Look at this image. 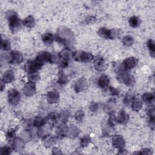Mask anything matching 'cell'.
I'll use <instances>...</instances> for the list:
<instances>
[{
	"instance_id": "obj_28",
	"label": "cell",
	"mask_w": 155,
	"mask_h": 155,
	"mask_svg": "<svg viewBox=\"0 0 155 155\" xmlns=\"http://www.w3.org/2000/svg\"><path fill=\"white\" fill-rule=\"evenodd\" d=\"M120 34V30L116 28L110 30V38L109 39H115L118 38Z\"/></svg>"
},
{
	"instance_id": "obj_23",
	"label": "cell",
	"mask_w": 155,
	"mask_h": 155,
	"mask_svg": "<svg viewBox=\"0 0 155 155\" xmlns=\"http://www.w3.org/2000/svg\"><path fill=\"white\" fill-rule=\"evenodd\" d=\"M97 33H98V35L102 38L106 39H109V38H110V30H108L107 28L105 27L101 28Z\"/></svg>"
},
{
	"instance_id": "obj_39",
	"label": "cell",
	"mask_w": 155,
	"mask_h": 155,
	"mask_svg": "<svg viewBox=\"0 0 155 155\" xmlns=\"http://www.w3.org/2000/svg\"><path fill=\"white\" fill-rule=\"evenodd\" d=\"M133 97H132L131 95H127L125 96L124 99V103L125 104H129L130 102H132V100H133Z\"/></svg>"
},
{
	"instance_id": "obj_1",
	"label": "cell",
	"mask_w": 155,
	"mask_h": 155,
	"mask_svg": "<svg viewBox=\"0 0 155 155\" xmlns=\"http://www.w3.org/2000/svg\"><path fill=\"white\" fill-rule=\"evenodd\" d=\"M56 39L57 41L67 46L68 49V47H70L73 44L74 37L73 33L69 28L62 27L58 30V34L56 35Z\"/></svg>"
},
{
	"instance_id": "obj_10",
	"label": "cell",
	"mask_w": 155,
	"mask_h": 155,
	"mask_svg": "<svg viewBox=\"0 0 155 155\" xmlns=\"http://www.w3.org/2000/svg\"><path fill=\"white\" fill-rule=\"evenodd\" d=\"M23 91L24 93L27 96L33 95L36 91V86L35 83L30 81L27 83L24 86Z\"/></svg>"
},
{
	"instance_id": "obj_11",
	"label": "cell",
	"mask_w": 155,
	"mask_h": 155,
	"mask_svg": "<svg viewBox=\"0 0 155 155\" xmlns=\"http://www.w3.org/2000/svg\"><path fill=\"white\" fill-rule=\"evenodd\" d=\"M112 143L114 148L120 150L123 149L125 146V141L121 136L116 135L113 137Z\"/></svg>"
},
{
	"instance_id": "obj_19",
	"label": "cell",
	"mask_w": 155,
	"mask_h": 155,
	"mask_svg": "<svg viewBox=\"0 0 155 155\" xmlns=\"http://www.w3.org/2000/svg\"><path fill=\"white\" fill-rule=\"evenodd\" d=\"M24 142L23 140L20 138H17L14 140V148L16 151H22L24 148Z\"/></svg>"
},
{
	"instance_id": "obj_46",
	"label": "cell",
	"mask_w": 155,
	"mask_h": 155,
	"mask_svg": "<svg viewBox=\"0 0 155 155\" xmlns=\"http://www.w3.org/2000/svg\"><path fill=\"white\" fill-rule=\"evenodd\" d=\"M3 83H4V82L2 81H1V91L3 90V88H4V85H3Z\"/></svg>"
},
{
	"instance_id": "obj_22",
	"label": "cell",
	"mask_w": 155,
	"mask_h": 155,
	"mask_svg": "<svg viewBox=\"0 0 155 155\" xmlns=\"http://www.w3.org/2000/svg\"><path fill=\"white\" fill-rule=\"evenodd\" d=\"M141 23V21L138 17L133 16L131 17L129 20V24L130 26L132 27H137V26H139Z\"/></svg>"
},
{
	"instance_id": "obj_14",
	"label": "cell",
	"mask_w": 155,
	"mask_h": 155,
	"mask_svg": "<svg viewBox=\"0 0 155 155\" xmlns=\"http://www.w3.org/2000/svg\"><path fill=\"white\" fill-rule=\"evenodd\" d=\"M59 93L57 91H50L47 93V98L49 103L53 104L58 101L59 100Z\"/></svg>"
},
{
	"instance_id": "obj_26",
	"label": "cell",
	"mask_w": 155,
	"mask_h": 155,
	"mask_svg": "<svg viewBox=\"0 0 155 155\" xmlns=\"http://www.w3.org/2000/svg\"><path fill=\"white\" fill-rule=\"evenodd\" d=\"M147 47L150 51V54L153 57L154 56V51H155V46H154V42L153 40L150 39L147 42Z\"/></svg>"
},
{
	"instance_id": "obj_30",
	"label": "cell",
	"mask_w": 155,
	"mask_h": 155,
	"mask_svg": "<svg viewBox=\"0 0 155 155\" xmlns=\"http://www.w3.org/2000/svg\"><path fill=\"white\" fill-rule=\"evenodd\" d=\"M67 132V135L68 134L70 136L73 137L76 136L77 135H78V130L76 127H73V126L70 128L68 129Z\"/></svg>"
},
{
	"instance_id": "obj_35",
	"label": "cell",
	"mask_w": 155,
	"mask_h": 155,
	"mask_svg": "<svg viewBox=\"0 0 155 155\" xmlns=\"http://www.w3.org/2000/svg\"><path fill=\"white\" fill-rule=\"evenodd\" d=\"M90 138L89 136H85L83 138L81 139V145L83 147H86L87 146L89 143L90 142Z\"/></svg>"
},
{
	"instance_id": "obj_4",
	"label": "cell",
	"mask_w": 155,
	"mask_h": 155,
	"mask_svg": "<svg viewBox=\"0 0 155 155\" xmlns=\"http://www.w3.org/2000/svg\"><path fill=\"white\" fill-rule=\"evenodd\" d=\"M121 73V74L118 77L119 81L120 82H123L126 85L132 87L135 84V77L130 74H125Z\"/></svg>"
},
{
	"instance_id": "obj_41",
	"label": "cell",
	"mask_w": 155,
	"mask_h": 155,
	"mask_svg": "<svg viewBox=\"0 0 155 155\" xmlns=\"http://www.w3.org/2000/svg\"><path fill=\"white\" fill-rule=\"evenodd\" d=\"M90 108L91 111L96 112V110H97V109H98V104L94 102V103H93V104H91Z\"/></svg>"
},
{
	"instance_id": "obj_45",
	"label": "cell",
	"mask_w": 155,
	"mask_h": 155,
	"mask_svg": "<svg viewBox=\"0 0 155 155\" xmlns=\"http://www.w3.org/2000/svg\"><path fill=\"white\" fill-rule=\"evenodd\" d=\"M140 154H149L150 153V151L149 149H147V148H144L143 149V150H142L141 152L139 153Z\"/></svg>"
},
{
	"instance_id": "obj_44",
	"label": "cell",
	"mask_w": 155,
	"mask_h": 155,
	"mask_svg": "<svg viewBox=\"0 0 155 155\" xmlns=\"http://www.w3.org/2000/svg\"><path fill=\"white\" fill-rule=\"evenodd\" d=\"M58 114H57L56 113H51L50 115H49V118L51 120H56V119L58 118Z\"/></svg>"
},
{
	"instance_id": "obj_43",
	"label": "cell",
	"mask_w": 155,
	"mask_h": 155,
	"mask_svg": "<svg viewBox=\"0 0 155 155\" xmlns=\"http://www.w3.org/2000/svg\"><path fill=\"white\" fill-rule=\"evenodd\" d=\"M60 66L62 68H66L68 66V61H67V60H62L61 61V62H60Z\"/></svg>"
},
{
	"instance_id": "obj_36",
	"label": "cell",
	"mask_w": 155,
	"mask_h": 155,
	"mask_svg": "<svg viewBox=\"0 0 155 155\" xmlns=\"http://www.w3.org/2000/svg\"><path fill=\"white\" fill-rule=\"evenodd\" d=\"M12 152V150H11V148L9 147H4L1 148V152H0V154H3V155H5V154H9Z\"/></svg>"
},
{
	"instance_id": "obj_38",
	"label": "cell",
	"mask_w": 155,
	"mask_h": 155,
	"mask_svg": "<svg viewBox=\"0 0 155 155\" xmlns=\"http://www.w3.org/2000/svg\"><path fill=\"white\" fill-rule=\"evenodd\" d=\"M83 116H84V113L83 111H78L75 114V118L76 120H78L79 122L83 120Z\"/></svg>"
},
{
	"instance_id": "obj_42",
	"label": "cell",
	"mask_w": 155,
	"mask_h": 155,
	"mask_svg": "<svg viewBox=\"0 0 155 155\" xmlns=\"http://www.w3.org/2000/svg\"><path fill=\"white\" fill-rule=\"evenodd\" d=\"M15 133V130L12 129V130H10L8 131L7 133V137L8 138H12L13 136H14Z\"/></svg>"
},
{
	"instance_id": "obj_31",
	"label": "cell",
	"mask_w": 155,
	"mask_h": 155,
	"mask_svg": "<svg viewBox=\"0 0 155 155\" xmlns=\"http://www.w3.org/2000/svg\"><path fill=\"white\" fill-rule=\"evenodd\" d=\"M60 56L59 54L56 53H53L50 55V62L51 63H58L60 61Z\"/></svg>"
},
{
	"instance_id": "obj_16",
	"label": "cell",
	"mask_w": 155,
	"mask_h": 155,
	"mask_svg": "<svg viewBox=\"0 0 155 155\" xmlns=\"http://www.w3.org/2000/svg\"><path fill=\"white\" fill-rule=\"evenodd\" d=\"M129 119V114L125 113L124 110H121L119 113V115L118 116V118L116 119L117 121L120 124H126Z\"/></svg>"
},
{
	"instance_id": "obj_6",
	"label": "cell",
	"mask_w": 155,
	"mask_h": 155,
	"mask_svg": "<svg viewBox=\"0 0 155 155\" xmlns=\"http://www.w3.org/2000/svg\"><path fill=\"white\" fill-rule=\"evenodd\" d=\"M23 61V56L18 51H12L9 58V62L10 64H20Z\"/></svg>"
},
{
	"instance_id": "obj_9",
	"label": "cell",
	"mask_w": 155,
	"mask_h": 155,
	"mask_svg": "<svg viewBox=\"0 0 155 155\" xmlns=\"http://www.w3.org/2000/svg\"><path fill=\"white\" fill-rule=\"evenodd\" d=\"M137 62H138V61H137L136 58H134V57H130V58H128L127 59L124 60L121 64L124 68V70H127L128 69H131V68L135 67L137 64Z\"/></svg>"
},
{
	"instance_id": "obj_20",
	"label": "cell",
	"mask_w": 155,
	"mask_h": 155,
	"mask_svg": "<svg viewBox=\"0 0 155 155\" xmlns=\"http://www.w3.org/2000/svg\"><path fill=\"white\" fill-rule=\"evenodd\" d=\"M23 24L28 28H32L35 24V19L33 16H28L23 21Z\"/></svg>"
},
{
	"instance_id": "obj_40",
	"label": "cell",
	"mask_w": 155,
	"mask_h": 155,
	"mask_svg": "<svg viewBox=\"0 0 155 155\" xmlns=\"http://www.w3.org/2000/svg\"><path fill=\"white\" fill-rule=\"evenodd\" d=\"M110 91L111 94L113 96H118L119 94V91L118 90V89L114 88L113 87H110Z\"/></svg>"
},
{
	"instance_id": "obj_17",
	"label": "cell",
	"mask_w": 155,
	"mask_h": 155,
	"mask_svg": "<svg viewBox=\"0 0 155 155\" xmlns=\"http://www.w3.org/2000/svg\"><path fill=\"white\" fill-rule=\"evenodd\" d=\"M14 73L12 71H7L5 72L3 76L2 81L5 83H10L14 80Z\"/></svg>"
},
{
	"instance_id": "obj_12",
	"label": "cell",
	"mask_w": 155,
	"mask_h": 155,
	"mask_svg": "<svg viewBox=\"0 0 155 155\" xmlns=\"http://www.w3.org/2000/svg\"><path fill=\"white\" fill-rule=\"evenodd\" d=\"M95 69L97 71H103L106 69V62L102 58H97L94 62Z\"/></svg>"
},
{
	"instance_id": "obj_7",
	"label": "cell",
	"mask_w": 155,
	"mask_h": 155,
	"mask_svg": "<svg viewBox=\"0 0 155 155\" xmlns=\"http://www.w3.org/2000/svg\"><path fill=\"white\" fill-rule=\"evenodd\" d=\"M50 55L47 51H42L39 53L35 61L39 66L42 67L45 62H50Z\"/></svg>"
},
{
	"instance_id": "obj_2",
	"label": "cell",
	"mask_w": 155,
	"mask_h": 155,
	"mask_svg": "<svg viewBox=\"0 0 155 155\" xmlns=\"http://www.w3.org/2000/svg\"><path fill=\"white\" fill-rule=\"evenodd\" d=\"M7 19L9 21V27L12 31L18 29L20 27L21 21L18 15L14 11H9L6 14Z\"/></svg>"
},
{
	"instance_id": "obj_25",
	"label": "cell",
	"mask_w": 155,
	"mask_h": 155,
	"mask_svg": "<svg viewBox=\"0 0 155 155\" xmlns=\"http://www.w3.org/2000/svg\"><path fill=\"white\" fill-rule=\"evenodd\" d=\"M71 53L69 50H68L67 49L62 50V52L60 53V58H61L62 60H67V61H69L70 57H71Z\"/></svg>"
},
{
	"instance_id": "obj_29",
	"label": "cell",
	"mask_w": 155,
	"mask_h": 155,
	"mask_svg": "<svg viewBox=\"0 0 155 155\" xmlns=\"http://www.w3.org/2000/svg\"><path fill=\"white\" fill-rule=\"evenodd\" d=\"M10 43L6 39H2L1 48L2 50L5 51H9L10 49Z\"/></svg>"
},
{
	"instance_id": "obj_13",
	"label": "cell",
	"mask_w": 155,
	"mask_h": 155,
	"mask_svg": "<svg viewBox=\"0 0 155 155\" xmlns=\"http://www.w3.org/2000/svg\"><path fill=\"white\" fill-rule=\"evenodd\" d=\"M86 85H87V83H86L85 79L82 78L77 81L74 85V90L77 93L81 92L85 89Z\"/></svg>"
},
{
	"instance_id": "obj_32",
	"label": "cell",
	"mask_w": 155,
	"mask_h": 155,
	"mask_svg": "<svg viewBox=\"0 0 155 155\" xmlns=\"http://www.w3.org/2000/svg\"><path fill=\"white\" fill-rule=\"evenodd\" d=\"M58 82L60 84H66L67 82V78L66 76V74L64 72H60L59 74V78L58 80Z\"/></svg>"
},
{
	"instance_id": "obj_18",
	"label": "cell",
	"mask_w": 155,
	"mask_h": 155,
	"mask_svg": "<svg viewBox=\"0 0 155 155\" xmlns=\"http://www.w3.org/2000/svg\"><path fill=\"white\" fill-rule=\"evenodd\" d=\"M98 85L101 89H105L108 87L110 84V79L106 75H103L100 77L98 80Z\"/></svg>"
},
{
	"instance_id": "obj_3",
	"label": "cell",
	"mask_w": 155,
	"mask_h": 155,
	"mask_svg": "<svg viewBox=\"0 0 155 155\" xmlns=\"http://www.w3.org/2000/svg\"><path fill=\"white\" fill-rule=\"evenodd\" d=\"M72 56L74 60L78 62H88L93 59V56L91 53L81 51H74L72 53Z\"/></svg>"
},
{
	"instance_id": "obj_27",
	"label": "cell",
	"mask_w": 155,
	"mask_h": 155,
	"mask_svg": "<svg viewBox=\"0 0 155 155\" xmlns=\"http://www.w3.org/2000/svg\"><path fill=\"white\" fill-rule=\"evenodd\" d=\"M133 38L131 36H126L123 38V42L125 46H130L133 43Z\"/></svg>"
},
{
	"instance_id": "obj_5",
	"label": "cell",
	"mask_w": 155,
	"mask_h": 155,
	"mask_svg": "<svg viewBox=\"0 0 155 155\" xmlns=\"http://www.w3.org/2000/svg\"><path fill=\"white\" fill-rule=\"evenodd\" d=\"M21 95L18 91L15 89H12L9 90L8 93L9 102L10 104L15 106L19 102L20 100Z\"/></svg>"
},
{
	"instance_id": "obj_21",
	"label": "cell",
	"mask_w": 155,
	"mask_h": 155,
	"mask_svg": "<svg viewBox=\"0 0 155 155\" xmlns=\"http://www.w3.org/2000/svg\"><path fill=\"white\" fill-rule=\"evenodd\" d=\"M42 40L44 43L50 44L54 41V37L51 33H45L42 36Z\"/></svg>"
},
{
	"instance_id": "obj_15",
	"label": "cell",
	"mask_w": 155,
	"mask_h": 155,
	"mask_svg": "<svg viewBox=\"0 0 155 155\" xmlns=\"http://www.w3.org/2000/svg\"><path fill=\"white\" fill-rule=\"evenodd\" d=\"M132 104H131V108L133 109V110L138 112L142 108V103L141 99L139 97H135L132 100Z\"/></svg>"
},
{
	"instance_id": "obj_37",
	"label": "cell",
	"mask_w": 155,
	"mask_h": 155,
	"mask_svg": "<svg viewBox=\"0 0 155 155\" xmlns=\"http://www.w3.org/2000/svg\"><path fill=\"white\" fill-rule=\"evenodd\" d=\"M147 113L148 115L150 117V118H154V108L153 106L149 107L147 110Z\"/></svg>"
},
{
	"instance_id": "obj_8",
	"label": "cell",
	"mask_w": 155,
	"mask_h": 155,
	"mask_svg": "<svg viewBox=\"0 0 155 155\" xmlns=\"http://www.w3.org/2000/svg\"><path fill=\"white\" fill-rule=\"evenodd\" d=\"M41 67L39 66L35 61H28L24 66V69L28 74L36 73Z\"/></svg>"
},
{
	"instance_id": "obj_33",
	"label": "cell",
	"mask_w": 155,
	"mask_h": 155,
	"mask_svg": "<svg viewBox=\"0 0 155 155\" xmlns=\"http://www.w3.org/2000/svg\"><path fill=\"white\" fill-rule=\"evenodd\" d=\"M45 123V120L43 118H36L33 122V125L35 126V127H42Z\"/></svg>"
},
{
	"instance_id": "obj_24",
	"label": "cell",
	"mask_w": 155,
	"mask_h": 155,
	"mask_svg": "<svg viewBox=\"0 0 155 155\" xmlns=\"http://www.w3.org/2000/svg\"><path fill=\"white\" fill-rule=\"evenodd\" d=\"M154 96L152 93H146L142 96V99L147 104H150L154 100Z\"/></svg>"
},
{
	"instance_id": "obj_34",
	"label": "cell",
	"mask_w": 155,
	"mask_h": 155,
	"mask_svg": "<svg viewBox=\"0 0 155 155\" xmlns=\"http://www.w3.org/2000/svg\"><path fill=\"white\" fill-rule=\"evenodd\" d=\"M28 79L30 82L35 83L37 81H38L39 79V75L36 73H33L29 74V76H28Z\"/></svg>"
}]
</instances>
